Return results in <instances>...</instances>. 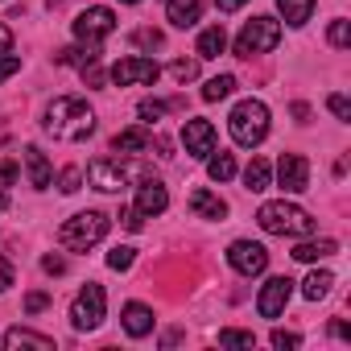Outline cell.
I'll return each mask as SVG.
<instances>
[{"instance_id": "obj_9", "label": "cell", "mask_w": 351, "mask_h": 351, "mask_svg": "<svg viewBox=\"0 0 351 351\" xmlns=\"http://www.w3.org/2000/svg\"><path fill=\"white\" fill-rule=\"evenodd\" d=\"M161 79V66L153 58H141V54H128L112 66V83L116 87H132V83H157Z\"/></svg>"}, {"instance_id": "obj_31", "label": "cell", "mask_w": 351, "mask_h": 351, "mask_svg": "<svg viewBox=\"0 0 351 351\" xmlns=\"http://www.w3.org/2000/svg\"><path fill=\"white\" fill-rule=\"evenodd\" d=\"M108 269H116V273H124V269H132V248H124V244H116V248L108 252Z\"/></svg>"}, {"instance_id": "obj_47", "label": "cell", "mask_w": 351, "mask_h": 351, "mask_svg": "<svg viewBox=\"0 0 351 351\" xmlns=\"http://www.w3.org/2000/svg\"><path fill=\"white\" fill-rule=\"evenodd\" d=\"M5 207H9V199H5V191H0V211H5Z\"/></svg>"}, {"instance_id": "obj_42", "label": "cell", "mask_w": 351, "mask_h": 351, "mask_svg": "<svg viewBox=\"0 0 351 351\" xmlns=\"http://www.w3.org/2000/svg\"><path fill=\"white\" fill-rule=\"evenodd\" d=\"M42 269H46L50 277H58V273H66V261H62V256H42Z\"/></svg>"}, {"instance_id": "obj_39", "label": "cell", "mask_w": 351, "mask_h": 351, "mask_svg": "<svg viewBox=\"0 0 351 351\" xmlns=\"http://www.w3.org/2000/svg\"><path fill=\"white\" fill-rule=\"evenodd\" d=\"M46 306H50V293H42V289H38V293H29V298H25V310H29V314H42V310H46Z\"/></svg>"}, {"instance_id": "obj_36", "label": "cell", "mask_w": 351, "mask_h": 351, "mask_svg": "<svg viewBox=\"0 0 351 351\" xmlns=\"http://www.w3.org/2000/svg\"><path fill=\"white\" fill-rule=\"evenodd\" d=\"M165 116V104L161 99H145L141 104V120H161Z\"/></svg>"}, {"instance_id": "obj_32", "label": "cell", "mask_w": 351, "mask_h": 351, "mask_svg": "<svg viewBox=\"0 0 351 351\" xmlns=\"http://www.w3.org/2000/svg\"><path fill=\"white\" fill-rule=\"evenodd\" d=\"M219 343L223 347H252V330H219Z\"/></svg>"}, {"instance_id": "obj_12", "label": "cell", "mask_w": 351, "mask_h": 351, "mask_svg": "<svg viewBox=\"0 0 351 351\" xmlns=\"http://www.w3.org/2000/svg\"><path fill=\"white\" fill-rule=\"evenodd\" d=\"M289 293H293V281H289V277H269V281L261 285V298H256L261 318H281Z\"/></svg>"}, {"instance_id": "obj_3", "label": "cell", "mask_w": 351, "mask_h": 351, "mask_svg": "<svg viewBox=\"0 0 351 351\" xmlns=\"http://www.w3.org/2000/svg\"><path fill=\"white\" fill-rule=\"evenodd\" d=\"M256 223H261L269 236H310V232H314L310 211H302L298 203H285V199L265 203V207L256 211Z\"/></svg>"}, {"instance_id": "obj_25", "label": "cell", "mask_w": 351, "mask_h": 351, "mask_svg": "<svg viewBox=\"0 0 351 351\" xmlns=\"http://www.w3.org/2000/svg\"><path fill=\"white\" fill-rule=\"evenodd\" d=\"M277 9H281V17H285V25H306L310 21V13H314V0H277Z\"/></svg>"}, {"instance_id": "obj_43", "label": "cell", "mask_w": 351, "mask_h": 351, "mask_svg": "<svg viewBox=\"0 0 351 351\" xmlns=\"http://www.w3.org/2000/svg\"><path fill=\"white\" fill-rule=\"evenodd\" d=\"M9 285H13V265H9L5 256H0V293H5Z\"/></svg>"}, {"instance_id": "obj_35", "label": "cell", "mask_w": 351, "mask_h": 351, "mask_svg": "<svg viewBox=\"0 0 351 351\" xmlns=\"http://www.w3.org/2000/svg\"><path fill=\"white\" fill-rule=\"evenodd\" d=\"M326 108H330L339 120H351V99H347V95H330V99H326Z\"/></svg>"}, {"instance_id": "obj_2", "label": "cell", "mask_w": 351, "mask_h": 351, "mask_svg": "<svg viewBox=\"0 0 351 351\" xmlns=\"http://www.w3.org/2000/svg\"><path fill=\"white\" fill-rule=\"evenodd\" d=\"M228 128H232V141L244 145V149H256L265 136H269V108L261 99H240L228 116Z\"/></svg>"}, {"instance_id": "obj_4", "label": "cell", "mask_w": 351, "mask_h": 351, "mask_svg": "<svg viewBox=\"0 0 351 351\" xmlns=\"http://www.w3.org/2000/svg\"><path fill=\"white\" fill-rule=\"evenodd\" d=\"M104 236H108V215H104V211H79V215H71V219L58 228V244L71 248V252L95 248Z\"/></svg>"}, {"instance_id": "obj_30", "label": "cell", "mask_w": 351, "mask_h": 351, "mask_svg": "<svg viewBox=\"0 0 351 351\" xmlns=\"http://www.w3.org/2000/svg\"><path fill=\"white\" fill-rule=\"evenodd\" d=\"M169 75L178 79V83H191V79L199 75V58H178V62L169 66Z\"/></svg>"}, {"instance_id": "obj_14", "label": "cell", "mask_w": 351, "mask_h": 351, "mask_svg": "<svg viewBox=\"0 0 351 351\" xmlns=\"http://www.w3.org/2000/svg\"><path fill=\"white\" fill-rule=\"evenodd\" d=\"M25 169H29V186H34V191H50L54 169H50V157H46L38 145H29V149H25Z\"/></svg>"}, {"instance_id": "obj_45", "label": "cell", "mask_w": 351, "mask_h": 351, "mask_svg": "<svg viewBox=\"0 0 351 351\" xmlns=\"http://www.w3.org/2000/svg\"><path fill=\"white\" fill-rule=\"evenodd\" d=\"M215 5H219V13H236V9L248 5V0H215Z\"/></svg>"}, {"instance_id": "obj_27", "label": "cell", "mask_w": 351, "mask_h": 351, "mask_svg": "<svg viewBox=\"0 0 351 351\" xmlns=\"http://www.w3.org/2000/svg\"><path fill=\"white\" fill-rule=\"evenodd\" d=\"M232 91H236V79H232V75H215V79H207L203 99H207V104H219V99H228Z\"/></svg>"}, {"instance_id": "obj_20", "label": "cell", "mask_w": 351, "mask_h": 351, "mask_svg": "<svg viewBox=\"0 0 351 351\" xmlns=\"http://www.w3.org/2000/svg\"><path fill=\"white\" fill-rule=\"evenodd\" d=\"M244 186H248L252 195H261V191L273 186V169H269L265 157H252V161H248V169H244Z\"/></svg>"}, {"instance_id": "obj_13", "label": "cell", "mask_w": 351, "mask_h": 351, "mask_svg": "<svg viewBox=\"0 0 351 351\" xmlns=\"http://www.w3.org/2000/svg\"><path fill=\"white\" fill-rule=\"evenodd\" d=\"M87 182H91L95 191H104V195H116V191L124 186V165L112 161V157H95V161L87 165Z\"/></svg>"}, {"instance_id": "obj_37", "label": "cell", "mask_w": 351, "mask_h": 351, "mask_svg": "<svg viewBox=\"0 0 351 351\" xmlns=\"http://www.w3.org/2000/svg\"><path fill=\"white\" fill-rule=\"evenodd\" d=\"M120 223H124L128 232H141V223H145V215H141L136 207H124V211H120Z\"/></svg>"}, {"instance_id": "obj_29", "label": "cell", "mask_w": 351, "mask_h": 351, "mask_svg": "<svg viewBox=\"0 0 351 351\" xmlns=\"http://www.w3.org/2000/svg\"><path fill=\"white\" fill-rule=\"evenodd\" d=\"M326 38H330V46H339V50H347L351 46V21H330V29H326Z\"/></svg>"}, {"instance_id": "obj_34", "label": "cell", "mask_w": 351, "mask_h": 351, "mask_svg": "<svg viewBox=\"0 0 351 351\" xmlns=\"http://www.w3.org/2000/svg\"><path fill=\"white\" fill-rule=\"evenodd\" d=\"M17 71H21V58H17L13 50H9V54H0V83H5V79H13Z\"/></svg>"}, {"instance_id": "obj_48", "label": "cell", "mask_w": 351, "mask_h": 351, "mask_svg": "<svg viewBox=\"0 0 351 351\" xmlns=\"http://www.w3.org/2000/svg\"><path fill=\"white\" fill-rule=\"evenodd\" d=\"M124 5H136V0H124Z\"/></svg>"}, {"instance_id": "obj_28", "label": "cell", "mask_w": 351, "mask_h": 351, "mask_svg": "<svg viewBox=\"0 0 351 351\" xmlns=\"http://www.w3.org/2000/svg\"><path fill=\"white\" fill-rule=\"evenodd\" d=\"M95 58H99L95 46H87V50L75 46V50H58V54H54V62H62V66H87V62H95Z\"/></svg>"}, {"instance_id": "obj_19", "label": "cell", "mask_w": 351, "mask_h": 351, "mask_svg": "<svg viewBox=\"0 0 351 351\" xmlns=\"http://www.w3.org/2000/svg\"><path fill=\"white\" fill-rule=\"evenodd\" d=\"M165 17H169V25L191 29L199 21V0H165Z\"/></svg>"}, {"instance_id": "obj_18", "label": "cell", "mask_w": 351, "mask_h": 351, "mask_svg": "<svg viewBox=\"0 0 351 351\" xmlns=\"http://www.w3.org/2000/svg\"><path fill=\"white\" fill-rule=\"evenodd\" d=\"M120 318H124V330H128L132 339H145V335L153 330V310H149V306H141V302H128Z\"/></svg>"}, {"instance_id": "obj_15", "label": "cell", "mask_w": 351, "mask_h": 351, "mask_svg": "<svg viewBox=\"0 0 351 351\" xmlns=\"http://www.w3.org/2000/svg\"><path fill=\"white\" fill-rule=\"evenodd\" d=\"M169 207V195H165V186L161 182H141V191H136V211L145 215V219H153V215H161Z\"/></svg>"}, {"instance_id": "obj_21", "label": "cell", "mask_w": 351, "mask_h": 351, "mask_svg": "<svg viewBox=\"0 0 351 351\" xmlns=\"http://www.w3.org/2000/svg\"><path fill=\"white\" fill-rule=\"evenodd\" d=\"M335 252H339V244H335V240H306V244H298V248H293V261L314 265V261H326V256H335Z\"/></svg>"}, {"instance_id": "obj_38", "label": "cell", "mask_w": 351, "mask_h": 351, "mask_svg": "<svg viewBox=\"0 0 351 351\" xmlns=\"http://www.w3.org/2000/svg\"><path fill=\"white\" fill-rule=\"evenodd\" d=\"M132 42H136V46H153V50H157V46H161V34H157V29H136V34H132Z\"/></svg>"}, {"instance_id": "obj_1", "label": "cell", "mask_w": 351, "mask_h": 351, "mask_svg": "<svg viewBox=\"0 0 351 351\" xmlns=\"http://www.w3.org/2000/svg\"><path fill=\"white\" fill-rule=\"evenodd\" d=\"M42 128H46L54 141L79 145V141H87V136L95 132V112H91L87 99H79V95H62V99H54V104L46 108Z\"/></svg>"}, {"instance_id": "obj_46", "label": "cell", "mask_w": 351, "mask_h": 351, "mask_svg": "<svg viewBox=\"0 0 351 351\" xmlns=\"http://www.w3.org/2000/svg\"><path fill=\"white\" fill-rule=\"evenodd\" d=\"M330 335H335V339H351V326H347V322H330Z\"/></svg>"}, {"instance_id": "obj_26", "label": "cell", "mask_w": 351, "mask_h": 351, "mask_svg": "<svg viewBox=\"0 0 351 351\" xmlns=\"http://www.w3.org/2000/svg\"><path fill=\"white\" fill-rule=\"evenodd\" d=\"M207 173H211V182H232L236 178V157L232 153H211L207 157Z\"/></svg>"}, {"instance_id": "obj_6", "label": "cell", "mask_w": 351, "mask_h": 351, "mask_svg": "<svg viewBox=\"0 0 351 351\" xmlns=\"http://www.w3.org/2000/svg\"><path fill=\"white\" fill-rule=\"evenodd\" d=\"M104 310H108L104 285L87 281V285L75 293V302H71V326H75V330H95V326L104 322Z\"/></svg>"}, {"instance_id": "obj_17", "label": "cell", "mask_w": 351, "mask_h": 351, "mask_svg": "<svg viewBox=\"0 0 351 351\" xmlns=\"http://www.w3.org/2000/svg\"><path fill=\"white\" fill-rule=\"evenodd\" d=\"M5 347H9V351H17V347L54 351V339H50V335H38V330H29V326H13V330H5Z\"/></svg>"}, {"instance_id": "obj_7", "label": "cell", "mask_w": 351, "mask_h": 351, "mask_svg": "<svg viewBox=\"0 0 351 351\" xmlns=\"http://www.w3.org/2000/svg\"><path fill=\"white\" fill-rule=\"evenodd\" d=\"M112 29H116V13L104 9V5H91V9L79 13V21H75V38H79L83 46H99Z\"/></svg>"}, {"instance_id": "obj_33", "label": "cell", "mask_w": 351, "mask_h": 351, "mask_svg": "<svg viewBox=\"0 0 351 351\" xmlns=\"http://www.w3.org/2000/svg\"><path fill=\"white\" fill-rule=\"evenodd\" d=\"M79 182H83V169H75V165H71V169H62L58 191H62V195H75V191H79Z\"/></svg>"}, {"instance_id": "obj_10", "label": "cell", "mask_w": 351, "mask_h": 351, "mask_svg": "<svg viewBox=\"0 0 351 351\" xmlns=\"http://www.w3.org/2000/svg\"><path fill=\"white\" fill-rule=\"evenodd\" d=\"M277 186L285 195H302L310 186V161L302 153H281V161H277Z\"/></svg>"}, {"instance_id": "obj_40", "label": "cell", "mask_w": 351, "mask_h": 351, "mask_svg": "<svg viewBox=\"0 0 351 351\" xmlns=\"http://www.w3.org/2000/svg\"><path fill=\"white\" fill-rule=\"evenodd\" d=\"M17 182V161H0V191Z\"/></svg>"}, {"instance_id": "obj_8", "label": "cell", "mask_w": 351, "mask_h": 351, "mask_svg": "<svg viewBox=\"0 0 351 351\" xmlns=\"http://www.w3.org/2000/svg\"><path fill=\"white\" fill-rule=\"evenodd\" d=\"M228 265H232L240 277H261V273L269 269V252H265V244H256V240H236V244L228 248Z\"/></svg>"}, {"instance_id": "obj_24", "label": "cell", "mask_w": 351, "mask_h": 351, "mask_svg": "<svg viewBox=\"0 0 351 351\" xmlns=\"http://www.w3.org/2000/svg\"><path fill=\"white\" fill-rule=\"evenodd\" d=\"M330 285H335V277H330L326 269H314V273L302 281V298H306V302H322V298L330 293Z\"/></svg>"}, {"instance_id": "obj_11", "label": "cell", "mask_w": 351, "mask_h": 351, "mask_svg": "<svg viewBox=\"0 0 351 351\" xmlns=\"http://www.w3.org/2000/svg\"><path fill=\"white\" fill-rule=\"evenodd\" d=\"M182 145H186L191 157L207 161V157L215 153V124H211V120H186V124H182Z\"/></svg>"}, {"instance_id": "obj_44", "label": "cell", "mask_w": 351, "mask_h": 351, "mask_svg": "<svg viewBox=\"0 0 351 351\" xmlns=\"http://www.w3.org/2000/svg\"><path fill=\"white\" fill-rule=\"evenodd\" d=\"M9 50H13V29L0 21V54H9Z\"/></svg>"}, {"instance_id": "obj_22", "label": "cell", "mask_w": 351, "mask_h": 351, "mask_svg": "<svg viewBox=\"0 0 351 351\" xmlns=\"http://www.w3.org/2000/svg\"><path fill=\"white\" fill-rule=\"evenodd\" d=\"M228 50V34H223V25H207L203 34H199V58H219Z\"/></svg>"}, {"instance_id": "obj_41", "label": "cell", "mask_w": 351, "mask_h": 351, "mask_svg": "<svg viewBox=\"0 0 351 351\" xmlns=\"http://www.w3.org/2000/svg\"><path fill=\"white\" fill-rule=\"evenodd\" d=\"M298 343H302V339H298L293 330H273V347H281V351H285V347H298Z\"/></svg>"}, {"instance_id": "obj_16", "label": "cell", "mask_w": 351, "mask_h": 351, "mask_svg": "<svg viewBox=\"0 0 351 351\" xmlns=\"http://www.w3.org/2000/svg\"><path fill=\"white\" fill-rule=\"evenodd\" d=\"M191 211H195L199 219H228V203H223L215 191H203V186L191 195Z\"/></svg>"}, {"instance_id": "obj_23", "label": "cell", "mask_w": 351, "mask_h": 351, "mask_svg": "<svg viewBox=\"0 0 351 351\" xmlns=\"http://www.w3.org/2000/svg\"><path fill=\"white\" fill-rule=\"evenodd\" d=\"M112 149L116 153H145L149 149V132L145 128H124V132L112 136Z\"/></svg>"}, {"instance_id": "obj_5", "label": "cell", "mask_w": 351, "mask_h": 351, "mask_svg": "<svg viewBox=\"0 0 351 351\" xmlns=\"http://www.w3.org/2000/svg\"><path fill=\"white\" fill-rule=\"evenodd\" d=\"M277 42H281V21H273V17H252V21L240 29V38H236V54H240V58L269 54Z\"/></svg>"}]
</instances>
